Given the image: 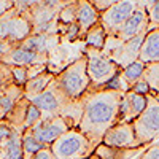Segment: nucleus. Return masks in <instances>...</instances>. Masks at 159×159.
<instances>
[{
    "mask_svg": "<svg viewBox=\"0 0 159 159\" xmlns=\"http://www.w3.org/2000/svg\"><path fill=\"white\" fill-rule=\"evenodd\" d=\"M121 70H123V69H121ZM97 89H100V91H118V92H123V94H126V92L130 91V86H129V83L126 81L123 72H118V73L110 80V81H107L103 86H100V88H97Z\"/></svg>",
    "mask_w": 159,
    "mask_h": 159,
    "instance_id": "26",
    "label": "nucleus"
},
{
    "mask_svg": "<svg viewBox=\"0 0 159 159\" xmlns=\"http://www.w3.org/2000/svg\"><path fill=\"white\" fill-rule=\"evenodd\" d=\"M107 38H108V35H107V32H105V29L102 27L100 22L92 25V27L84 34L86 46L92 48V49H97V51H103L105 45H107Z\"/></svg>",
    "mask_w": 159,
    "mask_h": 159,
    "instance_id": "22",
    "label": "nucleus"
},
{
    "mask_svg": "<svg viewBox=\"0 0 159 159\" xmlns=\"http://www.w3.org/2000/svg\"><path fill=\"white\" fill-rule=\"evenodd\" d=\"M130 91L135 92V94H140V96H148V94H151V88H150V84L147 83V80H143V78L139 80L137 83L132 84Z\"/></svg>",
    "mask_w": 159,
    "mask_h": 159,
    "instance_id": "32",
    "label": "nucleus"
},
{
    "mask_svg": "<svg viewBox=\"0 0 159 159\" xmlns=\"http://www.w3.org/2000/svg\"><path fill=\"white\" fill-rule=\"evenodd\" d=\"M29 103H30V100L27 97H22L15 107L11 108V111L7 113L5 121L15 130H22L24 132V121H25V113H27Z\"/></svg>",
    "mask_w": 159,
    "mask_h": 159,
    "instance_id": "21",
    "label": "nucleus"
},
{
    "mask_svg": "<svg viewBox=\"0 0 159 159\" xmlns=\"http://www.w3.org/2000/svg\"><path fill=\"white\" fill-rule=\"evenodd\" d=\"M10 83H13V76H11L10 65L0 62V91H2L5 86H8Z\"/></svg>",
    "mask_w": 159,
    "mask_h": 159,
    "instance_id": "30",
    "label": "nucleus"
},
{
    "mask_svg": "<svg viewBox=\"0 0 159 159\" xmlns=\"http://www.w3.org/2000/svg\"><path fill=\"white\" fill-rule=\"evenodd\" d=\"M13 83L24 88L25 83L29 81V67H22V65H10Z\"/></svg>",
    "mask_w": 159,
    "mask_h": 159,
    "instance_id": "27",
    "label": "nucleus"
},
{
    "mask_svg": "<svg viewBox=\"0 0 159 159\" xmlns=\"http://www.w3.org/2000/svg\"><path fill=\"white\" fill-rule=\"evenodd\" d=\"M134 130L140 145L147 147L148 143L159 137V99L153 94L147 96V107L134 121Z\"/></svg>",
    "mask_w": 159,
    "mask_h": 159,
    "instance_id": "5",
    "label": "nucleus"
},
{
    "mask_svg": "<svg viewBox=\"0 0 159 159\" xmlns=\"http://www.w3.org/2000/svg\"><path fill=\"white\" fill-rule=\"evenodd\" d=\"M34 32V25L29 15L18 11L13 7L0 18V40L13 45L22 43Z\"/></svg>",
    "mask_w": 159,
    "mask_h": 159,
    "instance_id": "4",
    "label": "nucleus"
},
{
    "mask_svg": "<svg viewBox=\"0 0 159 159\" xmlns=\"http://www.w3.org/2000/svg\"><path fill=\"white\" fill-rule=\"evenodd\" d=\"M156 2H159V0H139V3H140V7H143L145 10H148L151 5H154Z\"/></svg>",
    "mask_w": 159,
    "mask_h": 159,
    "instance_id": "38",
    "label": "nucleus"
},
{
    "mask_svg": "<svg viewBox=\"0 0 159 159\" xmlns=\"http://www.w3.org/2000/svg\"><path fill=\"white\" fill-rule=\"evenodd\" d=\"M123 96V92L118 91L88 89L86 94L81 97L83 116L78 129L89 139L94 147L102 143L105 132L118 124L119 102Z\"/></svg>",
    "mask_w": 159,
    "mask_h": 159,
    "instance_id": "1",
    "label": "nucleus"
},
{
    "mask_svg": "<svg viewBox=\"0 0 159 159\" xmlns=\"http://www.w3.org/2000/svg\"><path fill=\"white\" fill-rule=\"evenodd\" d=\"M56 81L67 99L80 100L91 88V80L88 75V57L81 54L78 59L65 65L62 72L56 75Z\"/></svg>",
    "mask_w": 159,
    "mask_h": 159,
    "instance_id": "2",
    "label": "nucleus"
},
{
    "mask_svg": "<svg viewBox=\"0 0 159 159\" xmlns=\"http://www.w3.org/2000/svg\"><path fill=\"white\" fill-rule=\"evenodd\" d=\"M16 45H13V43H8V42H3V40H0V59H3L8 52L15 48Z\"/></svg>",
    "mask_w": 159,
    "mask_h": 159,
    "instance_id": "36",
    "label": "nucleus"
},
{
    "mask_svg": "<svg viewBox=\"0 0 159 159\" xmlns=\"http://www.w3.org/2000/svg\"><path fill=\"white\" fill-rule=\"evenodd\" d=\"M5 116H7V115H5L2 110H0V121H3V119H5Z\"/></svg>",
    "mask_w": 159,
    "mask_h": 159,
    "instance_id": "40",
    "label": "nucleus"
},
{
    "mask_svg": "<svg viewBox=\"0 0 159 159\" xmlns=\"http://www.w3.org/2000/svg\"><path fill=\"white\" fill-rule=\"evenodd\" d=\"M139 59L142 62H145L147 65L159 62V27L147 32Z\"/></svg>",
    "mask_w": 159,
    "mask_h": 159,
    "instance_id": "15",
    "label": "nucleus"
},
{
    "mask_svg": "<svg viewBox=\"0 0 159 159\" xmlns=\"http://www.w3.org/2000/svg\"><path fill=\"white\" fill-rule=\"evenodd\" d=\"M147 107V96H140L135 92H126L119 102V111H118V123H132L135 118Z\"/></svg>",
    "mask_w": 159,
    "mask_h": 159,
    "instance_id": "13",
    "label": "nucleus"
},
{
    "mask_svg": "<svg viewBox=\"0 0 159 159\" xmlns=\"http://www.w3.org/2000/svg\"><path fill=\"white\" fill-rule=\"evenodd\" d=\"M69 129H72V127L67 123V119L59 115V116L43 118L38 124H35L32 127V132L45 147H51V143H54Z\"/></svg>",
    "mask_w": 159,
    "mask_h": 159,
    "instance_id": "10",
    "label": "nucleus"
},
{
    "mask_svg": "<svg viewBox=\"0 0 159 159\" xmlns=\"http://www.w3.org/2000/svg\"><path fill=\"white\" fill-rule=\"evenodd\" d=\"M56 19H57V29L59 27H64V25H69V24L76 22V0L65 3L59 10Z\"/></svg>",
    "mask_w": 159,
    "mask_h": 159,
    "instance_id": "25",
    "label": "nucleus"
},
{
    "mask_svg": "<svg viewBox=\"0 0 159 159\" xmlns=\"http://www.w3.org/2000/svg\"><path fill=\"white\" fill-rule=\"evenodd\" d=\"M157 145H159V142H157Z\"/></svg>",
    "mask_w": 159,
    "mask_h": 159,
    "instance_id": "41",
    "label": "nucleus"
},
{
    "mask_svg": "<svg viewBox=\"0 0 159 159\" xmlns=\"http://www.w3.org/2000/svg\"><path fill=\"white\" fill-rule=\"evenodd\" d=\"M103 145L113 148H124V150H135L142 148L143 145L137 140L134 124L132 123H118L113 127H110L103 135L102 140Z\"/></svg>",
    "mask_w": 159,
    "mask_h": 159,
    "instance_id": "9",
    "label": "nucleus"
},
{
    "mask_svg": "<svg viewBox=\"0 0 159 159\" xmlns=\"http://www.w3.org/2000/svg\"><path fill=\"white\" fill-rule=\"evenodd\" d=\"M97 22H100V13L96 10V7L89 0H76V24L83 38L84 34Z\"/></svg>",
    "mask_w": 159,
    "mask_h": 159,
    "instance_id": "14",
    "label": "nucleus"
},
{
    "mask_svg": "<svg viewBox=\"0 0 159 159\" xmlns=\"http://www.w3.org/2000/svg\"><path fill=\"white\" fill-rule=\"evenodd\" d=\"M13 132H15V129H13V127L5 121V119H3V121H0V148H2L3 145L11 139Z\"/></svg>",
    "mask_w": 159,
    "mask_h": 159,
    "instance_id": "31",
    "label": "nucleus"
},
{
    "mask_svg": "<svg viewBox=\"0 0 159 159\" xmlns=\"http://www.w3.org/2000/svg\"><path fill=\"white\" fill-rule=\"evenodd\" d=\"M89 2L96 7V10H97L99 13H102V11L107 10L108 7L115 5L116 2H119V0H89Z\"/></svg>",
    "mask_w": 159,
    "mask_h": 159,
    "instance_id": "34",
    "label": "nucleus"
},
{
    "mask_svg": "<svg viewBox=\"0 0 159 159\" xmlns=\"http://www.w3.org/2000/svg\"><path fill=\"white\" fill-rule=\"evenodd\" d=\"M29 100L43 113V118L59 116L62 113V110L72 102L70 99H67V96H65L62 92V89L59 88L56 78L52 80V83L42 92V94L30 97Z\"/></svg>",
    "mask_w": 159,
    "mask_h": 159,
    "instance_id": "7",
    "label": "nucleus"
},
{
    "mask_svg": "<svg viewBox=\"0 0 159 159\" xmlns=\"http://www.w3.org/2000/svg\"><path fill=\"white\" fill-rule=\"evenodd\" d=\"M140 7L139 0H119L100 13V24L108 37H113L129 16Z\"/></svg>",
    "mask_w": 159,
    "mask_h": 159,
    "instance_id": "8",
    "label": "nucleus"
},
{
    "mask_svg": "<svg viewBox=\"0 0 159 159\" xmlns=\"http://www.w3.org/2000/svg\"><path fill=\"white\" fill-rule=\"evenodd\" d=\"M0 159H24L22 130H15L11 139L0 148Z\"/></svg>",
    "mask_w": 159,
    "mask_h": 159,
    "instance_id": "20",
    "label": "nucleus"
},
{
    "mask_svg": "<svg viewBox=\"0 0 159 159\" xmlns=\"http://www.w3.org/2000/svg\"><path fill=\"white\" fill-rule=\"evenodd\" d=\"M0 62H3L7 65H22V67L48 65V54H40V52H35V51L25 48L19 43L3 59H0Z\"/></svg>",
    "mask_w": 159,
    "mask_h": 159,
    "instance_id": "12",
    "label": "nucleus"
},
{
    "mask_svg": "<svg viewBox=\"0 0 159 159\" xmlns=\"http://www.w3.org/2000/svg\"><path fill=\"white\" fill-rule=\"evenodd\" d=\"M147 147L142 148H135V150H124V148H113V147H107V145H97L94 153L100 157V159H132L135 154H142Z\"/></svg>",
    "mask_w": 159,
    "mask_h": 159,
    "instance_id": "19",
    "label": "nucleus"
},
{
    "mask_svg": "<svg viewBox=\"0 0 159 159\" xmlns=\"http://www.w3.org/2000/svg\"><path fill=\"white\" fill-rule=\"evenodd\" d=\"M54 78H56V73H52L49 70L40 73V75H37L34 78H30L29 81L25 83V86H24V97L30 99V97H35L38 94H42V92L52 83V80H54Z\"/></svg>",
    "mask_w": 159,
    "mask_h": 159,
    "instance_id": "17",
    "label": "nucleus"
},
{
    "mask_svg": "<svg viewBox=\"0 0 159 159\" xmlns=\"http://www.w3.org/2000/svg\"><path fill=\"white\" fill-rule=\"evenodd\" d=\"M145 69H147V64L142 62L140 59H137L135 62H132V64L127 65V67H124L121 72H123V75H124V78H126V81L129 83V86L132 88V84L137 83L139 80L143 78Z\"/></svg>",
    "mask_w": 159,
    "mask_h": 159,
    "instance_id": "24",
    "label": "nucleus"
},
{
    "mask_svg": "<svg viewBox=\"0 0 159 159\" xmlns=\"http://www.w3.org/2000/svg\"><path fill=\"white\" fill-rule=\"evenodd\" d=\"M83 54H86V57H88V75L91 80L89 89H97V88L103 86L118 72H121V67L118 64H115L110 57L105 56L102 51L86 46Z\"/></svg>",
    "mask_w": 159,
    "mask_h": 159,
    "instance_id": "6",
    "label": "nucleus"
},
{
    "mask_svg": "<svg viewBox=\"0 0 159 159\" xmlns=\"http://www.w3.org/2000/svg\"><path fill=\"white\" fill-rule=\"evenodd\" d=\"M49 148L57 159H88L96 150L78 127L69 129L54 143H51Z\"/></svg>",
    "mask_w": 159,
    "mask_h": 159,
    "instance_id": "3",
    "label": "nucleus"
},
{
    "mask_svg": "<svg viewBox=\"0 0 159 159\" xmlns=\"http://www.w3.org/2000/svg\"><path fill=\"white\" fill-rule=\"evenodd\" d=\"M45 145L40 142L35 135L32 129H25L22 132V151H24V159H30L34 154H37L40 150H43Z\"/></svg>",
    "mask_w": 159,
    "mask_h": 159,
    "instance_id": "23",
    "label": "nucleus"
},
{
    "mask_svg": "<svg viewBox=\"0 0 159 159\" xmlns=\"http://www.w3.org/2000/svg\"><path fill=\"white\" fill-rule=\"evenodd\" d=\"M59 38H61L59 35L32 32L21 45L25 46V48H29V49H32V51H35V52H40V54H48L49 49L59 42Z\"/></svg>",
    "mask_w": 159,
    "mask_h": 159,
    "instance_id": "16",
    "label": "nucleus"
},
{
    "mask_svg": "<svg viewBox=\"0 0 159 159\" xmlns=\"http://www.w3.org/2000/svg\"><path fill=\"white\" fill-rule=\"evenodd\" d=\"M30 159H57V157L54 156V153L51 151L49 147H45L43 150H40L37 154H34Z\"/></svg>",
    "mask_w": 159,
    "mask_h": 159,
    "instance_id": "35",
    "label": "nucleus"
},
{
    "mask_svg": "<svg viewBox=\"0 0 159 159\" xmlns=\"http://www.w3.org/2000/svg\"><path fill=\"white\" fill-rule=\"evenodd\" d=\"M24 97V88L10 83L8 86H5L0 91V110L5 115L11 111V108Z\"/></svg>",
    "mask_w": 159,
    "mask_h": 159,
    "instance_id": "18",
    "label": "nucleus"
},
{
    "mask_svg": "<svg viewBox=\"0 0 159 159\" xmlns=\"http://www.w3.org/2000/svg\"><path fill=\"white\" fill-rule=\"evenodd\" d=\"M43 119V113L40 111L35 105L30 102L27 107V113H25V121H24V130L25 129H32L35 124H38Z\"/></svg>",
    "mask_w": 159,
    "mask_h": 159,
    "instance_id": "28",
    "label": "nucleus"
},
{
    "mask_svg": "<svg viewBox=\"0 0 159 159\" xmlns=\"http://www.w3.org/2000/svg\"><path fill=\"white\" fill-rule=\"evenodd\" d=\"M148 30H153V29H157L159 27V2H156L154 5H151L148 10Z\"/></svg>",
    "mask_w": 159,
    "mask_h": 159,
    "instance_id": "29",
    "label": "nucleus"
},
{
    "mask_svg": "<svg viewBox=\"0 0 159 159\" xmlns=\"http://www.w3.org/2000/svg\"><path fill=\"white\" fill-rule=\"evenodd\" d=\"M15 7V0H0V18Z\"/></svg>",
    "mask_w": 159,
    "mask_h": 159,
    "instance_id": "37",
    "label": "nucleus"
},
{
    "mask_svg": "<svg viewBox=\"0 0 159 159\" xmlns=\"http://www.w3.org/2000/svg\"><path fill=\"white\" fill-rule=\"evenodd\" d=\"M139 159H159V145H153V147L147 148L139 156Z\"/></svg>",
    "mask_w": 159,
    "mask_h": 159,
    "instance_id": "33",
    "label": "nucleus"
},
{
    "mask_svg": "<svg viewBox=\"0 0 159 159\" xmlns=\"http://www.w3.org/2000/svg\"><path fill=\"white\" fill-rule=\"evenodd\" d=\"M88 159H100V157H99V156H97L96 153H92V154H91V156H89Z\"/></svg>",
    "mask_w": 159,
    "mask_h": 159,
    "instance_id": "39",
    "label": "nucleus"
},
{
    "mask_svg": "<svg viewBox=\"0 0 159 159\" xmlns=\"http://www.w3.org/2000/svg\"><path fill=\"white\" fill-rule=\"evenodd\" d=\"M148 13L143 7H139L132 15L129 16V19L119 27V30L113 35V38L119 40V42H127V40L134 38L140 34L148 32Z\"/></svg>",
    "mask_w": 159,
    "mask_h": 159,
    "instance_id": "11",
    "label": "nucleus"
}]
</instances>
